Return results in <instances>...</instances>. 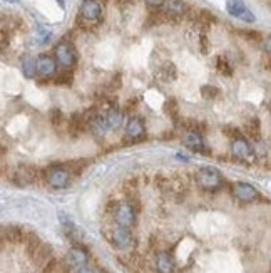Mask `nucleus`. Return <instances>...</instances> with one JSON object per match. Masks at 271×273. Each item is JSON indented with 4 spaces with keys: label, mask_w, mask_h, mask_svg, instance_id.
I'll return each mask as SVG.
<instances>
[{
    "label": "nucleus",
    "mask_w": 271,
    "mask_h": 273,
    "mask_svg": "<svg viewBox=\"0 0 271 273\" xmlns=\"http://www.w3.org/2000/svg\"><path fill=\"white\" fill-rule=\"evenodd\" d=\"M231 151H233V154H235L236 160H239V161H249L251 158L255 156L253 146H251L248 139L243 138V136H238V138L233 139Z\"/></svg>",
    "instance_id": "6e6552de"
},
{
    "label": "nucleus",
    "mask_w": 271,
    "mask_h": 273,
    "mask_svg": "<svg viewBox=\"0 0 271 273\" xmlns=\"http://www.w3.org/2000/svg\"><path fill=\"white\" fill-rule=\"evenodd\" d=\"M114 220L117 226L122 228H131L136 223V209L131 203L124 201V203H116L114 208Z\"/></svg>",
    "instance_id": "39448f33"
},
{
    "label": "nucleus",
    "mask_w": 271,
    "mask_h": 273,
    "mask_svg": "<svg viewBox=\"0 0 271 273\" xmlns=\"http://www.w3.org/2000/svg\"><path fill=\"white\" fill-rule=\"evenodd\" d=\"M72 82V72L71 71H64L59 74L57 77V84H71Z\"/></svg>",
    "instance_id": "cd10ccee"
},
{
    "label": "nucleus",
    "mask_w": 271,
    "mask_h": 273,
    "mask_svg": "<svg viewBox=\"0 0 271 273\" xmlns=\"http://www.w3.org/2000/svg\"><path fill=\"white\" fill-rule=\"evenodd\" d=\"M100 18H102V4H100V0H84L79 9L77 18L80 27H94V25L100 22Z\"/></svg>",
    "instance_id": "f257e3e1"
},
{
    "label": "nucleus",
    "mask_w": 271,
    "mask_h": 273,
    "mask_svg": "<svg viewBox=\"0 0 271 273\" xmlns=\"http://www.w3.org/2000/svg\"><path fill=\"white\" fill-rule=\"evenodd\" d=\"M50 35H52V32H50L49 29L39 27V29H37V32H35V42L37 44H46V42L50 41Z\"/></svg>",
    "instance_id": "a878e982"
},
{
    "label": "nucleus",
    "mask_w": 271,
    "mask_h": 273,
    "mask_svg": "<svg viewBox=\"0 0 271 273\" xmlns=\"http://www.w3.org/2000/svg\"><path fill=\"white\" fill-rule=\"evenodd\" d=\"M14 181L18 186H29L37 181V169L32 166H20L17 168L14 174Z\"/></svg>",
    "instance_id": "4468645a"
},
{
    "label": "nucleus",
    "mask_w": 271,
    "mask_h": 273,
    "mask_svg": "<svg viewBox=\"0 0 271 273\" xmlns=\"http://www.w3.org/2000/svg\"><path fill=\"white\" fill-rule=\"evenodd\" d=\"M102 114H104L106 124H107V128H109V129L119 128V126L122 124V121H124V114H122V111L119 109L116 104L111 106V107H107V109Z\"/></svg>",
    "instance_id": "2eb2a0df"
},
{
    "label": "nucleus",
    "mask_w": 271,
    "mask_h": 273,
    "mask_svg": "<svg viewBox=\"0 0 271 273\" xmlns=\"http://www.w3.org/2000/svg\"><path fill=\"white\" fill-rule=\"evenodd\" d=\"M239 18H241L243 22H248V24H253V22L256 21V18H255V14H253V12H251L249 9H246V10H244L243 14H241V17H239Z\"/></svg>",
    "instance_id": "c756f323"
},
{
    "label": "nucleus",
    "mask_w": 271,
    "mask_h": 273,
    "mask_svg": "<svg viewBox=\"0 0 271 273\" xmlns=\"http://www.w3.org/2000/svg\"><path fill=\"white\" fill-rule=\"evenodd\" d=\"M72 273H96V271H94L92 268H89L87 265H84V266H79V268H74Z\"/></svg>",
    "instance_id": "7c9ffc66"
},
{
    "label": "nucleus",
    "mask_w": 271,
    "mask_h": 273,
    "mask_svg": "<svg viewBox=\"0 0 271 273\" xmlns=\"http://www.w3.org/2000/svg\"><path fill=\"white\" fill-rule=\"evenodd\" d=\"M226 10L231 17L239 18L244 10H246V5H244V0H226Z\"/></svg>",
    "instance_id": "aec40b11"
},
{
    "label": "nucleus",
    "mask_w": 271,
    "mask_h": 273,
    "mask_svg": "<svg viewBox=\"0 0 271 273\" xmlns=\"http://www.w3.org/2000/svg\"><path fill=\"white\" fill-rule=\"evenodd\" d=\"M159 14L166 18V21H178L187 12V5L184 0H166L161 10H157Z\"/></svg>",
    "instance_id": "423d86ee"
},
{
    "label": "nucleus",
    "mask_w": 271,
    "mask_h": 273,
    "mask_svg": "<svg viewBox=\"0 0 271 273\" xmlns=\"http://www.w3.org/2000/svg\"><path fill=\"white\" fill-rule=\"evenodd\" d=\"M87 260H89V257H87V253L82 250V248H72L69 250V253L66 255V260H64V265L67 266V268H79V266H84L87 265Z\"/></svg>",
    "instance_id": "ddd939ff"
},
{
    "label": "nucleus",
    "mask_w": 271,
    "mask_h": 273,
    "mask_svg": "<svg viewBox=\"0 0 271 273\" xmlns=\"http://www.w3.org/2000/svg\"><path fill=\"white\" fill-rule=\"evenodd\" d=\"M233 193L239 200V201H244V203H249V201H255L258 196V191L253 185H249V183H235V186H233Z\"/></svg>",
    "instance_id": "9b49d317"
},
{
    "label": "nucleus",
    "mask_w": 271,
    "mask_h": 273,
    "mask_svg": "<svg viewBox=\"0 0 271 273\" xmlns=\"http://www.w3.org/2000/svg\"><path fill=\"white\" fill-rule=\"evenodd\" d=\"M2 237L9 241H18V240H22V231L18 230L17 226H7V228H4Z\"/></svg>",
    "instance_id": "b1692460"
},
{
    "label": "nucleus",
    "mask_w": 271,
    "mask_h": 273,
    "mask_svg": "<svg viewBox=\"0 0 271 273\" xmlns=\"http://www.w3.org/2000/svg\"><path fill=\"white\" fill-rule=\"evenodd\" d=\"M55 71H57V64H55L54 57L42 54L35 59V74H39L40 77H52Z\"/></svg>",
    "instance_id": "9d476101"
},
{
    "label": "nucleus",
    "mask_w": 271,
    "mask_h": 273,
    "mask_svg": "<svg viewBox=\"0 0 271 273\" xmlns=\"http://www.w3.org/2000/svg\"><path fill=\"white\" fill-rule=\"evenodd\" d=\"M201 96H203L206 101H213L219 96V89L214 86H203L201 87Z\"/></svg>",
    "instance_id": "393cba45"
},
{
    "label": "nucleus",
    "mask_w": 271,
    "mask_h": 273,
    "mask_svg": "<svg viewBox=\"0 0 271 273\" xmlns=\"http://www.w3.org/2000/svg\"><path fill=\"white\" fill-rule=\"evenodd\" d=\"M176 77H178V69H176V66L173 64V62H164L162 66L157 67L156 79L159 82L168 84V82H173Z\"/></svg>",
    "instance_id": "dca6fc26"
},
{
    "label": "nucleus",
    "mask_w": 271,
    "mask_h": 273,
    "mask_svg": "<svg viewBox=\"0 0 271 273\" xmlns=\"http://www.w3.org/2000/svg\"><path fill=\"white\" fill-rule=\"evenodd\" d=\"M54 61L62 71H71L77 64V50L71 42L62 41L54 49Z\"/></svg>",
    "instance_id": "f03ea898"
},
{
    "label": "nucleus",
    "mask_w": 271,
    "mask_h": 273,
    "mask_svg": "<svg viewBox=\"0 0 271 273\" xmlns=\"http://www.w3.org/2000/svg\"><path fill=\"white\" fill-rule=\"evenodd\" d=\"M20 67H22V74L27 79L35 77V59L32 55H24L20 61Z\"/></svg>",
    "instance_id": "412c9836"
},
{
    "label": "nucleus",
    "mask_w": 271,
    "mask_h": 273,
    "mask_svg": "<svg viewBox=\"0 0 271 273\" xmlns=\"http://www.w3.org/2000/svg\"><path fill=\"white\" fill-rule=\"evenodd\" d=\"M44 273H67V266L57 262V260H49L46 263V268H44Z\"/></svg>",
    "instance_id": "4be33fe9"
},
{
    "label": "nucleus",
    "mask_w": 271,
    "mask_h": 273,
    "mask_svg": "<svg viewBox=\"0 0 271 273\" xmlns=\"http://www.w3.org/2000/svg\"><path fill=\"white\" fill-rule=\"evenodd\" d=\"M166 0H146V5L151 9V10H161V7L164 5Z\"/></svg>",
    "instance_id": "c85d7f7f"
},
{
    "label": "nucleus",
    "mask_w": 271,
    "mask_h": 273,
    "mask_svg": "<svg viewBox=\"0 0 271 273\" xmlns=\"http://www.w3.org/2000/svg\"><path fill=\"white\" fill-rule=\"evenodd\" d=\"M196 180H198V185L203 188V189H207V191H214V189H218L219 186L223 185V176L221 173L213 168V166H204L198 171L196 174Z\"/></svg>",
    "instance_id": "20e7f679"
},
{
    "label": "nucleus",
    "mask_w": 271,
    "mask_h": 273,
    "mask_svg": "<svg viewBox=\"0 0 271 273\" xmlns=\"http://www.w3.org/2000/svg\"><path fill=\"white\" fill-rule=\"evenodd\" d=\"M107 238H109L114 248L121 251H132L136 246V240L132 237V233L128 228H122V226L112 228L111 231H107Z\"/></svg>",
    "instance_id": "7ed1b4c3"
},
{
    "label": "nucleus",
    "mask_w": 271,
    "mask_h": 273,
    "mask_svg": "<svg viewBox=\"0 0 271 273\" xmlns=\"http://www.w3.org/2000/svg\"><path fill=\"white\" fill-rule=\"evenodd\" d=\"M216 71L218 74L224 75V77H231L233 72H235V67H233V62L224 55H219L216 59Z\"/></svg>",
    "instance_id": "6ab92c4d"
},
{
    "label": "nucleus",
    "mask_w": 271,
    "mask_h": 273,
    "mask_svg": "<svg viewBox=\"0 0 271 273\" xmlns=\"http://www.w3.org/2000/svg\"><path fill=\"white\" fill-rule=\"evenodd\" d=\"M62 123H64V114H62V111H59V109H54L52 111V124H54V128H60Z\"/></svg>",
    "instance_id": "bb28decb"
},
{
    "label": "nucleus",
    "mask_w": 271,
    "mask_h": 273,
    "mask_svg": "<svg viewBox=\"0 0 271 273\" xmlns=\"http://www.w3.org/2000/svg\"><path fill=\"white\" fill-rule=\"evenodd\" d=\"M246 132L249 138L253 139H260L261 136V126H260V121L258 119H249L248 124H246Z\"/></svg>",
    "instance_id": "5701e85b"
},
{
    "label": "nucleus",
    "mask_w": 271,
    "mask_h": 273,
    "mask_svg": "<svg viewBox=\"0 0 271 273\" xmlns=\"http://www.w3.org/2000/svg\"><path fill=\"white\" fill-rule=\"evenodd\" d=\"M182 143H184L186 148L191 149L193 153H201V154L207 153L204 139L201 136V132L198 131H186L184 136H182Z\"/></svg>",
    "instance_id": "1a4fd4ad"
},
{
    "label": "nucleus",
    "mask_w": 271,
    "mask_h": 273,
    "mask_svg": "<svg viewBox=\"0 0 271 273\" xmlns=\"http://www.w3.org/2000/svg\"><path fill=\"white\" fill-rule=\"evenodd\" d=\"M5 4H18V0H4Z\"/></svg>",
    "instance_id": "72a5a7b5"
},
{
    "label": "nucleus",
    "mask_w": 271,
    "mask_h": 273,
    "mask_svg": "<svg viewBox=\"0 0 271 273\" xmlns=\"http://www.w3.org/2000/svg\"><path fill=\"white\" fill-rule=\"evenodd\" d=\"M46 180L52 188H66L69 185V180H71V173L64 166H52L47 169Z\"/></svg>",
    "instance_id": "0eeeda50"
},
{
    "label": "nucleus",
    "mask_w": 271,
    "mask_h": 273,
    "mask_svg": "<svg viewBox=\"0 0 271 273\" xmlns=\"http://www.w3.org/2000/svg\"><path fill=\"white\" fill-rule=\"evenodd\" d=\"M57 4H59V7L64 9V5H66V0H57Z\"/></svg>",
    "instance_id": "473e14b6"
},
{
    "label": "nucleus",
    "mask_w": 271,
    "mask_h": 273,
    "mask_svg": "<svg viewBox=\"0 0 271 273\" xmlns=\"http://www.w3.org/2000/svg\"><path fill=\"white\" fill-rule=\"evenodd\" d=\"M174 258L166 251L157 253L156 257V268L159 273H173L174 271Z\"/></svg>",
    "instance_id": "f3484780"
},
{
    "label": "nucleus",
    "mask_w": 271,
    "mask_h": 273,
    "mask_svg": "<svg viewBox=\"0 0 271 273\" xmlns=\"http://www.w3.org/2000/svg\"><path fill=\"white\" fill-rule=\"evenodd\" d=\"M119 4H122V5H128V4H132L134 0H117Z\"/></svg>",
    "instance_id": "2f4dec72"
},
{
    "label": "nucleus",
    "mask_w": 271,
    "mask_h": 273,
    "mask_svg": "<svg viewBox=\"0 0 271 273\" xmlns=\"http://www.w3.org/2000/svg\"><path fill=\"white\" fill-rule=\"evenodd\" d=\"M50 255H52V246L50 245H46V243H40L37 248L32 251V257H34V262L37 265H46L49 260H50Z\"/></svg>",
    "instance_id": "a211bd4d"
},
{
    "label": "nucleus",
    "mask_w": 271,
    "mask_h": 273,
    "mask_svg": "<svg viewBox=\"0 0 271 273\" xmlns=\"http://www.w3.org/2000/svg\"><path fill=\"white\" fill-rule=\"evenodd\" d=\"M144 121L139 116H132L129 118L128 124H126V136H128L131 141H139L141 138H144Z\"/></svg>",
    "instance_id": "f8f14e48"
}]
</instances>
